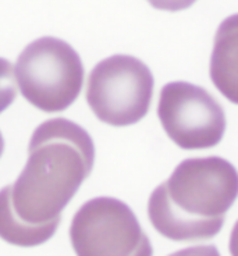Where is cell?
<instances>
[{"instance_id": "obj_9", "label": "cell", "mask_w": 238, "mask_h": 256, "mask_svg": "<svg viewBox=\"0 0 238 256\" xmlns=\"http://www.w3.org/2000/svg\"><path fill=\"white\" fill-rule=\"evenodd\" d=\"M150 6L164 12H180L191 7L196 0H148Z\"/></svg>"}, {"instance_id": "obj_2", "label": "cell", "mask_w": 238, "mask_h": 256, "mask_svg": "<svg viewBox=\"0 0 238 256\" xmlns=\"http://www.w3.org/2000/svg\"><path fill=\"white\" fill-rule=\"evenodd\" d=\"M238 196V172L218 156L181 162L148 202L154 230L172 241H202L218 236Z\"/></svg>"}, {"instance_id": "obj_4", "label": "cell", "mask_w": 238, "mask_h": 256, "mask_svg": "<svg viewBox=\"0 0 238 256\" xmlns=\"http://www.w3.org/2000/svg\"><path fill=\"white\" fill-rule=\"evenodd\" d=\"M154 85V76L144 62L128 54H113L90 71L86 102L102 122L132 126L148 114Z\"/></svg>"}, {"instance_id": "obj_11", "label": "cell", "mask_w": 238, "mask_h": 256, "mask_svg": "<svg viewBox=\"0 0 238 256\" xmlns=\"http://www.w3.org/2000/svg\"><path fill=\"white\" fill-rule=\"evenodd\" d=\"M3 150H4V140H3V135L0 132V158L3 154Z\"/></svg>"}, {"instance_id": "obj_10", "label": "cell", "mask_w": 238, "mask_h": 256, "mask_svg": "<svg viewBox=\"0 0 238 256\" xmlns=\"http://www.w3.org/2000/svg\"><path fill=\"white\" fill-rule=\"evenodd\" d=\"M228 250L232 255H238V220L232 230V236H230V241H228Z\"/></svg>"}, {"instance_id": "obj_5", "label": "cell", "mask_w": 238, "mask_h": 256, "mask_svg": "<svg viewBox=\"0 0 238 256\" xmlns=\"http://www.w3.org/2000/svg\"><path fill=\"white\" fill-rule=\"evenodd\" d=\"M70 240L78 255H152V245L127 204L90 199L74 214Z\"/></svg>"}, {"instance_id": "obj_1", "label": "cell", "mask_w": 238, "mask_h": 256, "mask_svg": "<svg viewBox=\"0 0 238 256\" xmlns=\"http://www.w3.org/2000/svg\"><path fill=\"white\" fill-rule=\"evenodd\" d=\"M94 163L95 145L81 126L63 117L38 126L24 170L0 190V238L26 248L49 241Z\"/></svg>"}, {"instance_id": "obj_6", "label": "cell", "mask_w": 238, "mask_h": 256, "mask_svg": "<svg viewBox=\"0 0 238 256\" xmlns=\"http://www.w3.org/2000/svg\"><path fill=\"white\" fill-rule=\"evenodd\" d=\"M158 116L177 146L192 150L216 146L226 131L224 110L204 88L176 81L160 90Z\"/></svg>"}, {"instance_id": "obj_3", "label": "cell", "mask_w": 238, "mask_h": 256, "mask_svg": "<svg viewBox=\"0 0 238 256\" xmlns=\"http://www.w3.org/2000/svg\"><path fill=\"white\" fill-rule=\"evenodd\" d=\"M84 74V64L76 49L53 36L31 42L16 64V78L22 96L46 113L63 112L77 100Z\"/></svg>"}, {"instance_id": "obj_8", "label": "cell", "mask_w": 238, "mask_h": 256, "mask_svg": "<svg viewBox=\"0 0 238 256\" xmlns=\"http://www.w3.org/2000/svg\"><path fill=\"white\" fill-rule=\"evenodd\" d=\"M16 80L13 64L7 58H0V113H3L17 96Z\"/></svg>"}, {"instance_id": "obj_7", "label": "cell", "mask_w": 238, "mask_h": 256, "mask_svg": "<svg viewBox=\"0 0 238 256\" xmlns=\"http://www.w3.org/2000/svg\"><path fill=\"white\" fill-rule=\"evenodd\" d=\"M209 72L220 94L238 104V14L227 17L218 28Z\"/></svg>"}]
</instances>
